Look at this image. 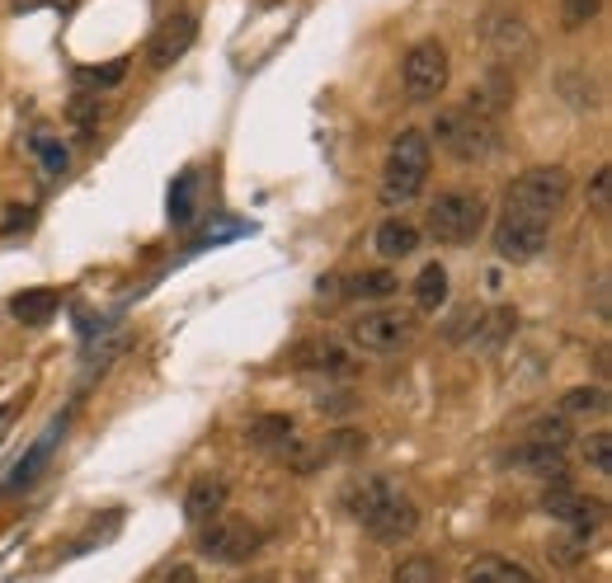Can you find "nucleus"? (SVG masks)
Wrapping results in <instances>:
<instances>
[{
  "label": "nucleus",
  "mask_w": 612,
  "mask_h": 583,
  "mask_svg": "<svg viewBox=\"0 0 612 583\" xmlns=\"http://www.w3.org/2000/svg\"><path fill=\"white\" fill-rule=\"evenodd\" d=\"M429 165H433V142L420 128H405L387 151L382 165V203L387 208H405L424 193L429 184Z\"/></svg>",
  "instance_id": "nucleus-1"
},
{
  "label": "nucleus",
  "mask_w": 612,
  "mask_h": 583,
  "mask_svg": "<svg viewBox=\"0 0 612 583\" xmlns=\"http://www.w3.org/2000/svg\"><path fill=\"white\" fill-rule=\"evenodd\" d=\"M433 142L439 151H448L458 165H481L500 151V132H495V118H485L476 109H439L433 118Z\"/></svg>",
  "instance_id": "nucleus-2"
},
{
  "label": "nucleus",
  "mask_w": 612,
  "mask_h": 583,
  "mask_svg": "<svg viewBox=\"0 0 612 583\" xmlns=\"http://www.w3.org/2000/svg\"><path fill=\"white\" fill-rule=\"evenodd\" d=\"M570 198V174L561 165H538L519 174L504 193V217H519V221H538V227H551L556 212L565 208Z\"/></svg>",
  "instance_id": "nucleus-3"
},
{
  "label": "nucleus",
  "mask_w": 612,
  "mask_h": 583,
  "mask_svg": "<svg viewBox=\"0 0 612 583\" xmlns=\"http://www.w3.org/2000/svg\"><path fill=\"white\" fill-rule=\"evenodd\" d=\"M485 227V198L481 193H466V189H452L439 193L429 208V235L439 245H471Z\"/></svg>",
  "instance_id": "nucleus-4"
},
{
  "label": "nucleus",
  "mask_w": 612,
  "mask_h": 583,
  "mask_svg": "<svg viewBox=\"0 0 612 583\" xmlns=\"http://www.w3.org/2000/svg\"><path fill=\"white\" fill-rule=\"evenodd\" d=\"M264 546V532L245 517H231V513H217L212 522L199 527V551L212 565H245V560Z\"/></svg>",
  "instance_id": "nucleus-5"
},
{
  "label": "nucleus",
  "mask_w": 612,
  "mask_h": 583,
  "mask_svg": "<svg viewBox=\"0 0 612 583\" xmlns=\"http://www.w3.org/2000/svg\"><path fill=\"white\" fill-rule=\"evenodd\" d=\"M448 76H452V62H448V48L439 38H420L401 62V86L414 104H433V99L448 90Z\"/></svg>",
  "instance_id": "nucleus-6"
},
{
  "label": "nucleus",
  "mask_w": 612,
  "mask_h": 583,
  "mask_svg": "<svg viewBox=\"0 0 612 583\" xmlns=\"http://www.w3.org/2000/svg\"><path fill=\"white\" fill-rule=\"evenodd\" d=\"M414 339V315L410 311H363L349 320V344L363 353H397Z\"/></svg>",
  "instance_id": "nucleus-7"
},
{
  "label": "nucleus",
  "mask_w": 612,
  "mask_h": 583,
  "mask_svg": "<svg viewBox=\"0 0 612 583\" xmlns=\"http://www.w3.org/2000/svg\"><path fill=\"white\" fill-rule=\"evenodd\" d=\"M363 532L372 541H382V546H401V541L420 532V509H414V499H405L401 490H391L382 504L363 517Z\"/></svg>",
  "instance_id": "nucleus-8"
},
{
  "label": "nucleus",
  "mask_w": 612,
  "mask_h": 583,
  "mask_svg": "<svg viewBox=\"0 0 612 583\" xmlns=\"http://www.w3.org/2000/svg\"><path fill=\"white\" fill-rule=\"evenodd\" d=\"M199 43V14L193 10H180V14H165L161 24H155V33H151V43H147V62H151V71H165V67H174L180 57Z\"/></svg>",
  "instance_id": "nucleus-9"
},
{
  "label": "nucleus",
  "mask_w": 612,
  "mask_h": 583,
  "mask_svg": "<svg viewBox=\"0 0 612 583\" xmlns=\"http://www.w3.org/2000/svg\"><path fill=\"white\" fill-rule=\"evenodd\" d=\"M546 235L551 227H538V221H519V217H500L495 227V254L504 259V264H532L542 250H546Z\"/></svg>",
  "instance_id": "nucleus-10"
},
{
  "label": "nucleus",
  "mask_w": 612,
  "mask_h": 583,
  "mask_svg": "<svg viewBox=\"0 0 612 583\" xmlns=\"http://www.w3.org/2000/svg\"><path fill=\"white\" fill-rule=\"evenodd\" d=\"M542 509H546L551 517H561L575 536H594V532L603 527V504H599V499H580L570 485H551V490L542 494Z\"/></svg>",
  "instance_id": "nucleus-11"
},
{
  "label": "nucleus",
  "mask_w": 612,
  "mask_h": 583,
  "mask_svg": "<svg viewBox=\"0 0 612 583\" xmlns=\"http://www.w3.org/2000/svg\"><path fill=\"white\" fill-rule=\"evenodd\" d=\"M227 480L222 475H193L189 490H184V517L193 522V527H203V522H212L217 513H227Z\"/></svg>",
  "instance_id": "nucleus-12"
},
{
  "label": "nucleus",
  "mask_w": 612,
  "mask_h": 583,
  "mask_svg": "<svg viewBox=\"0 0 612 583\" xmlns=\"http://www.w3.org/2000/svg\"><path fill=\"white\" fill-rule=\"evenodd\" d=\"M504 466L513 471H528V475H542L551 480V485H565V448H542V442H519L509 456H504Z\"/></svg>",
  "instance_id": "nucleus-13"
},
{
  "label": "nucleus",
  "mask_w": 612,
  "mask_h": 583,
  "mask_svg": "<svg viewBox=\"0 0 612 583\" xmlns=\"http://www.w3.org/2000/svg\"><path fill=\"white\" fill-rule=\"evenodd\" d=\"M57 306H62V296H57L52 288H24V292L10 301V315H14L24 330H43V325H52Z\"/></svg>",
  "instance_id": "nucleus-14"
},
{
  "label": "nucleus",
  "mask_w": 612,
  "mask_h": 583,
  "mask_svg": "<svg viewBox=\"0 0 612 583\" xmlns=\"http://www.w3.org/2000/svg\"><path fill=\"white\" fill-rule=\"evenodd\" d=\"M62 429H67V419H52V429H48V433L38 438L33 448L24 452V461H19V466H14V475L6 480V490H29V485H33V480H38V471L48 466L52 448H57V442H62Z\"/></svg>",
  "instance_id": "nucleus-15"
},
{
  "label": "nucleus",
  "mask_w": 612,
  "mask_h": 583,
  "mask_svg": "<svg viewBox=\"0 0 612 583\" xmlns=\"http://www.w3.org/2000/svg\"><path fill=\"white\" fill-rule=\"evenodd\" d=\"M292 363L298 368H307V372H349L353 368V358H349V349L344 344H334V339H307V344L292 353Z\"/></svg>",
  "instance_id": "nucleus-16"
},
{
  "label": "nucleus",
  "mask_w": 612,
  "mask_h": 583,
  "mask_svg": "<svg viewBox=\"0 0 612 583\" xmlns=\"http://www.w3.org/2000/svg\"><path fill=\"white\" fill-rule=\"evenodd\" d=\"M462 583H538V574L513 565V560H500V555H481L471 560V565L462 570Z\"/></svg>",
  "instance_id": "nucleus-17"
},
{
  "label": "nucleus",
  "mask_w": 612,
  "mask_h": 583,
  "mask_svg": "<svg viewBox=\"0 0 612 583\" xmlns=\"http://www.w3.org/2000/svg\"><path fill=\"white\" fill-rule=\"evenodd\" d=\"M372 245H378L382 259H410L420 250V227H410L401 217H387L378 227V235H372Z\"/></svg>",
  "instance_id": "nucleus-18"
},
{
  "label": "nucleus",
  "mask_w": 612,
  "mask_h": 583,
  "mask_svg": "<svg viewBox=\"0 0 612 583\" xmlns=\"http://www.w3.org/2000/svg\"><path fill=\"white\" fill-rule=\"evenodd\" d=\"M292 433H298L292 414H260V419L250 424V448H260V452H288Z\"/></svg>",
  "instance_id": "nucleus-19"
},
{
  "label": "nucleus",
  "mask_w": 612,
  "mask_h": 583,
  "mask_svg": "<svg viewBox=\"0 0 612 583\" xmlns=\"http://www.w3.org/2000/svg\"><path fill=\"white\" fill-rule=\"evenodd\" d=\"M391 490H397V485H391V480L387 475H363V480H353V485L344 490V509L353 513V517H368L372 509H378L382 504V499L391 494Z\"/></svg>",
  "instance_id": "nucleus-20"
},
{
  "label": "nucleus",
  "mask_w": 612,
  "mask_h": 583,
  "mask_svg": "<svg viewBox=\"0 0 612 583\" xmlns=\"http://www.w3.org/2000/svg\"><path fill=\"white\" fill-rule=\"evenodd\" d=\"M448 301V269L433 259V264H424L420 269V278H414V311H424V315H433Z\"/></svg>",
  "instance_id": "nucleus-21"
},
{
  "label": "nucleus",
  "mask_w": 612,
  "mask_h": 583,
  "mask_svg": "<svg viewBox=\"0 0 612 583\" xmlns=\"http://www.w3.org/2000/svg\"><path fill=\"white\" fill-rule=\"evenodd\" d=\"M485 33H490V43H495L504 57H532V38H528V29H523V19L495 14Z\"/></svg>",
  "instance_id": "nucleus-22"
},
{
  "label": "nucleus",
  "mask_w": 612,
  "mask_h": 583,
  "mask_svg": "<svg viewBox=\"0 0 612 583\" xmlns=\"http://www.w3.org/2000/svg\"><path fill=\"white\" fill-rule=\"evenodd\" d=\"M397 288L401 283H397V273H391V269H368V273H353L349 278L344 296H353V301H387Z\"/></svg>",
  "instance_id": "nucleus-23"
},
{
  "label": "nucleus",
  "mask_w": 612,
  "mask_h": 583,
  "mask_svg": "<svg viewBox=\"0 0 612 583\" xmlns=\"http://www.w3.org/2000/svg\"><path fill=\"white\" fill-rule=\"evenodd\" d=\"M193 217H199V174L184 170L170 184V221H174V227H189Z\"/></svg>",
  "instance_id": "nucleus-24"
},
{
  "label": "nucleus",
  "mask_w": 612,
  "mask_h": 583,
  "mask_svg": "<svg viewBox=\"0 0 612 583\" xmlns=\"http://www.w3.org/2000/svg\"><path fill=\"white\" fill-rule=\"evenodd\" d=\"M580 414H608V391L603 386H575L561 395V419H580Z\"/></svg>",
  "instance_id": "nucleus-25"
},
{
  "label": "nucleus",
  "mask_w": 612,
  "mask_h": 583,
  "mask_svg": "<svg viewBox=\"0 0 612 583\" xmlns=\"http://www.w3.org/2000/svg\"><path fill=\"white\" fill-rule=\"evenodd\" d=\"M391 583H443V565L433 555H405L391 570Z\"/></svg>",
  "instance_id": "nucleus-26"
},
{
  "label": "nucleus",
  "mask_w": 612,
  "mask_h": 583,
  "mask_svg": "<svg viewBox=\"0 0 612 583\" xmlns=\"http://www.w3.org/2000/svg\"><path fill=\"white\" fill-rule=\"evenodd\" d=\"M523 442H542V448H565V442H570V429H565V419H538V424L523 433Z\"/></svg>",
  "instance_id": "nucleus-27"
},
{
  "label": "nucleus",
  "mask_w": 612,
  "mask_h": 583,
  "mask_svg": "<svg viewBox=\"0 0 612 583\" xmlns=\"http://www.w3.org/2000/svg\"><path fill=\"white\" fill-rule=\"evenodd\" d=\"M584 461L594 466V475H608L612 471V433H594L584 442Z\"/></svg>",
  "instance_id": "nucleus-28"
},
{
  "label": "nucleus",
  "mask_w": 612,
  "mask_h": 583,
  "mask_svg": "<svg viewBox=\"0 0 612 583\" xmlns=\"http://www.w3.org/2000/svg\"><path fill=\"white\" fill-rule=\"evenodd\" d=\"M599 14V0H561V24L565 29H584Z\"/></svg>",
  "instance_id": "nucleus-29"
},
{
  "label": "nucleus",
  "mask_w": 612,
  "mask_h": 583,
  "mask_svg": "<svg viewBox=\"0 0 612 583\" xmlns=\"http://www.w3.org/2000/svg\"><path fill=\"white\" fill-rule=\"evenodd\" d=\"M33 147H38V155H43V165H48V179H62V174H67V151H62V147H57V142H52V137H48V132H43V137H38V142H33Z\"/></svg>",
  "instance_id": "nucleus-30"
},
{
  "label": "nucleus",
  "mask_w": 612,
  "mask_h": 583,
  "mask_svg": "<svg viewBox=\"0 0 612 583\" xmlns=\"http://www.w3.org/2000/svg\"><path fill=\"white\" fill-rule=\"evenodd\" d=\"M123 76H128V62H113L104 71H81V80H94V86H118Z\"/></svg>",
  "instance_id": "nucleus-31"
},
{
  "label": "nucleus",
  "mask_w": 612,
  "mask_h": 583,
  "mask_svg": "<svg viewBox=\"0 0 612 583\" xmlns=\"http://www.w3.org/2000/svg\"><path fill=\"white\" fill-rule=\"evenodd\" d=\"M608 184H612L608 170H599V174H594V212H599V217H608Z\"/></svg>",
  "instance_id": "nucleus-32"
},
{
  "label": "nucleus",
  "mask_w": 612,
  "mask_h": 583,
  "mask_svg": "<svg viewBox=\"0 0 612 583\" xmlns=\"http://www.w3.org/2000/svg\"><path fill=\"white\" fill-rule=\"evenodd\" d=\"M161 583H199V570H193V565H174V570H165Z\"/></svg>",
  "instance_id": "nucleus-33"
},
{
  "label": "nucleus",
  "mask_w": 612,
  "mask_h": 583,
  "mask_svg": "<svg viewBox=\"0 0 612 583\" xmlns=\"http://www.w3.org/2000/svg\"><path fill=\"white\" fill-rule=\"evenodd\" d=\"M71 0H14V10H62Z\"/></svg>",
  "instance_id": "nucleus-34"
}]
</instances>
